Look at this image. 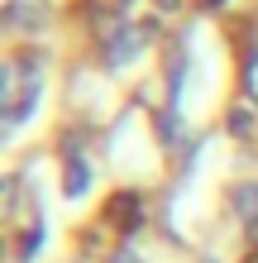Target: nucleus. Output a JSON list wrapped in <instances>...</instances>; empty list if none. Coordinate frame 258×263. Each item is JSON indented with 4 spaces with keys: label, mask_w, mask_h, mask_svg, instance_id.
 <instances>
[{
    "label": "nucleus",
    "mask_w": 258,
    "mask_h": 263,
    "mask_svg": "<svg viewBox=\"0 0 258 263\" xmlns=\"http://www.w3.org/2000/svg\"><path fill=\"white\" fill-rule=\"evenodd\" d=\"M38 91H43V72H38L34 58L0 67V105H5V129H19L24 120H29V110L38 105Z\"/></svg>",
    "instance_id": "nucleus-1"
},
{
    "label": "nucleus",
    "mask_w": 258,
    "mask_h": 263,
    "mask_svg": "<svg viewBox=\"0 0 258 263\" xmlns=\"http://www.w3.org/2000/svg\"><path fill=\"white\" fill-rule=\"evenodd\" d=\"M148 39H153V29H148V24H125V29H115L110 43H105V67H129V63H139L144 48H148Z\"/></svg>",
    "instance_id": "nucleus-2"
},
{
    "label": "nucleus",
    "mask_w": 258,
    "mask_h": 263,
    "mask_svg": "<svg viewBox=\"0 0 258 263\" xmlns=\"http://www.w3.org/2000/svg\"><path fill=\"white\" fill-rule=\"evenodd\" d=\"M43 20H48V5H43V0H10L5 5V24L10 29H43Z\"/></svg>",
    "instance_id": "nucleus-3"
},
{
    "label": "nucleus",
    "mask_w": 258,
    "mask_h": 263,
    "mask_svg": "<svg viewBox=\"0 0 258 263\" xmlns=\"http://www.w3.org/2000/svg\"><path fill=\"white\" fill-rule=\"evenodd\" d=\"M230 206H234V215H239V220L258 225V182H239V187L230 192Z\"/></svg>",
    "instance_id": "nucleus-4"
},
{
    "label": "nucleus",
    "mask_w": 258,
    "mask_h": 263,
    "mask_svg": "<svg viewBox=\"0 0 258 263\" xmlns=\"http://www.w3.org/2000/svg\"><path fill=\"white\" fill-rule=\"evenodd\" d=\"M86 187H91V163H86L82 153H77V158H67V173H63V192H67L72 201H77V196H86Z\"/></svg>",
    "instance_id": "nucleus-5"
},
{
    "label": "nucleus",
    "mask_w": 258,
    "mask_h": 263,
    "mask_svg": "<svg viewBox=\"0 0 258 263\" xmlns=\"http://www.w3.org/2000/svg\"><path fill=\"white\" fill-rule=\"evenodd\" d=\"M110 220H120V225H125V230H134V225H139V196H115V206H110Z\"/></svg>",
    "instance_id": "nucleus-6"
},
{
    "label": "nucleus",
    "mask_w": 258,
    "mask_h": 263,
    "mask_svg": "<svg viewBox=\"0 0 258 263\" xmlns=\"http://www.w3.org/2000/svg\"><path fill=\"white\" fill-rule=\"evenodd\" d=\"M38 249H43V225H34V230L24 235V244H19V263H34Z\"/></svg>",
    "instance_id": "nucleus-7"
},
{
    "label": "nucleus",
    "mask_w": 258,
    "mask_h": 263,
    "mask_svg": "<svg viewBox=\"0 0 258 263\" xmlns=\"http://www.w3.org/2000/svg\"><path fill=\"white\" fill-rule=\"evenodd\" d=\"M230 129H234L239 139H244V134H253V115H249V110H234V115H230Z\"/></svg>",
    "instance_id": "nucleus-8"
},
{
    "label": "nucleus",
    "mask_w": 258,
    "mask_h": 263,
    "mask_svg": "<svg viewBox=\"0 0 258 263\" xmlns=\"http://www.w3.org/2000/svg\"><path fill=\"white\" fill-rule=\"evenodd\" d=\"M110 263H139V254H134V249H129V244H125V249H120V254H115Z\"/></svg>",
    "instance_id": "nucleus-9"
},
{
    "label": "nucleus",
    "mask_w": 258,
    "mask_h": 263,
    "mask_svg": "<svg viewBox=\"0 0 258 263\" xmlns=\"http://www.w3.org/2000/svg\"><path fill=\"white\" fill-rule=\"evenodd\" d=\"M244 263H258V249H253V254H249V258H244Z\"/></svg>",
    "instance_id": "nucleus-10"
},
{
    "label": "nucleus",
    "mask_w": 258,
    "mask_h": 263,
    "mask_svg": "<svg viewBox=\"0 0 258 263\" xmlns=\"http://www.w3.org/2000/svg\"><path fill=\"white\" fill-rule=\"evenodd\" d=\"M206 263H210V258H206Z\"/></svg>",
    "instance_id": "nucleus-11"
}]
</instances>
